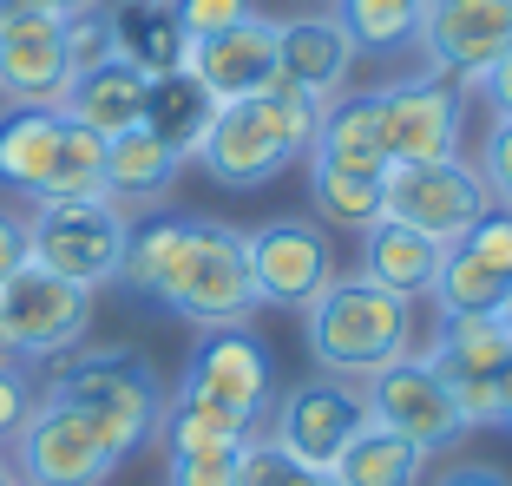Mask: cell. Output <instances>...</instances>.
<instances>
[{
    "label": "cell",
    "instance_id": "obj_1",
    "mask_svg": "<svg viewBox=\"0 0 512 486\" xmlns=\"http://www.w3.org/2000/svg\"><path fill=\"white\" fill-rule=\"evenodd\" d=\"M119 283L165 316L191 329H230L256 316V283H250V250L243 230L224 217H184V211H145L132 217L125 237Z\"/></svg>",
    "mask_w": 512,
    "mask_h": 486
},
{
    "label": "cell",
    "instance_id": "obj_2",
    "mask_svg": "<svg viewBox=\"0 0 512 486\" xmlns=\"http://www.w3.org/2000/svg\"><path fill=\"white\" fill-rule=\"evenodd\" d=\"M302 342L322 375L368 381L375 368L414 355V303L368 276H329L322 296L302 309Z\"/></svg>",
    "mask_w": 512,
    "mask_h": 486
},
{
    "label": "cell",
    "instance_id": "obj_3",
    "mask_svg": "<svg viewBox=\"0 0 512 486\" xmlns=\"http://www.w3.org/2000/svg\"><path fill=\"white\" fill-rule=\"evenodd\" d=\"M0 191L27 204L106 198V138L60 106H0Z\"/></svg>",
    "mask_w": 512,
    "mask_h": 486
},
{
    "label": "cell",
    "instance_id": "obj_4",
    "mask_svg": "<svg viewBox=\"0 0 512 486\" xmlns=\"http://www.w3.org/2000/svg\"><path fill=\"white\" fill-rule=\"evenodd\" d=\"M46 395L66 401V408H79V414H92L125 460L145 454V447L158 441L165 381H158V368H151L138 349H125V342H112V349H73L60 368H53Z\"/></svg>",
    "mask_w": 512,
    "mask_h": 486
},
{
    "label": "cell",
    "instance_id": "obj_5",
    "mask_svg": "<svg viewBox=\"0 0 512 486\" xmlns=\"http://www.w3.org/2000/svg\"><path fill=\"white\" fill-rule=\"evenodd\" d=\"M125 237H132V211H119L112 198H53L27 211V263L92 289V296L119 283Z\"/></svg>",
    "mask_w": 512,
    "mask_h": 486
},
{
    "label": "cell",
    "instance_id": "obj_6",
    "mask_svg": "<svg viewBox=\"0 0 512 486\" xmlns=\"http://www.w3.org/2000/svg\"><path fill=\"white\" fill-rule=\"evenodd\" d=\"M7 460H14L20 486H106L125 467V454L106 441V427L53 395H33L27 421L7 441Z\"/></svg>",
    "mask_w": 512,
    "mask_h": 486
},
{
    "label": "cell",
    "instance_id": "obj_7",
    "mask_svg": "<svg viewBox=\"0 0 512 486\" xmlns=\"http://www.w3.org/2000/svg\"><path fill=\"white\" fill-rule=\"evenodd\" d=\"M178 395L211 401V408L237 414L250 434H263V421H270V408H276V355H270V342H263L250 322L197 329V349L184 355Z\"/></svg>",
    "mask_w": 512,
    "mask_h": 486
},
{
    "label": "cell",
    "instance_id": "obj_8",
    "mask_svg": "<svg viewBox=\"0 0 512 486\" xmlns=\"http://www.w3.org/2000/svg\"><path fill=\"white\" fill-rule=\"evenodd\" d=\"M0 329L20 349V362H66L92 335V289L40 270V263H20L0 283Z\"/></svg>",
    "mask_w": 512,
    "mask_h": 486
},
{
    "label": "cell",
    "instance_id": "obj_9",
    "mask_svg": "<svg viewBox=\"0 0 512 486\" xmlns=\"http://www.w3.org/2000/svg\"><path fill=\"white\" fill-rule=\"evenodd\" d=\"M375 119H381V152L388 165H427V158H460L467 132V86L434 73H407L375 86Z\"/></svg>",
    "mask_w": 512,
    "mask_h": 486
},
{
    "label": "cell",
    "instance_id": "obj_10",
    "mask_svg": "<svg viewBox=\"0 0 512 486\" xmlns=\"http://www.w3.org/2000/svg\"><path fill=\"white\" fill-rule=\"evenodd\" d=\"M493 211L486 198V178L467 158H427V165H388L381 184V217L394 224H414L434 243H460L480 217Z\"/></svg>",
    "mask_w": 512,
    "mask_h": 486
},
{
    "label": "cell",
    "instance_id": "obj_11",
    "mask_svg": "<svg viewBox=\"0 0 512 486\" xmlns=\"http://www.w3.org/2000/svg\"><path fill=\"white\" fill-rule=\"evenodd\" d=\"M362 408H368V421H375V427H388V434L414 441L427 460L447 454V447H460L473 434V427L460 421L447 381L434 375L427 355H401V362L375 368V375L362 381Z\"/></svg>",
    "mask_w": 512,
    "mask_h": 486
},
{
    "label": "cell",
    "instance_id": "obj_12",
    "mask_svg": "<svg viewBox=\"0 0 512 486\" xmlns=\"http://www.w3.org/2000/svg\"><path fill=\"white\" fill-rule=\"evenodd\" d=\"M414 46H421V73L480 86L512 46V0H427Z\"/></svg>",
    "mask_w": 512,
    "mask_h": 486
},
{
    "label": "cell",
    "instance_id": "obj_13",
    "mask_svg": "<svg viewBox=\"0 0 512 486\" xmlns=\"http://www.w3.org/2000/svg\"><path fill=\"white\" fill-rule=\"evenodd\" d=\"M243 250H250L256 309H296L302 316L335 276V243L309 217H270V224L243 230Z\"/></svg>",
    "mask_w": 512,
    "mask_h": 486
},
{
    "label": "cell",
    "instance_id": "obj_14",
    "mask_svg": "<svg viewBox=\"0 0 512 486\" xmlns=\"http://www.w3.org/2000/svg\"><path fill=\"white\" fill-rule=\"evenodd\" d=\"M368 408H362V388L355 381H335V375H316V381H296L289 395H276L270 408V441L283 454H296L302 467H322L329 473L342 460V447L362 434Z\"/></svg>",
    "mask_w": 512,
    "mask_h": 486
},
{
    "label": "cell",
    "instance_id": "obj_15",
    "mask_svg": "<svg viewBox=\"0 0 512 486\" xmlns=\"http://www.w3.org/2000/svg\"><path fill=\"white\" fill-rule=\"evenodd\" d=\"M427 362L447 381V395L467 427L499 421V375L512 362V342L493 316H440L434 342H427Z\"/></svg>",
    "mask_w": 512,
    "mask_h": 486
},
{
    "label": "cell",
    "instance_id": "obj_16",
    "mask_svg": "<svg viewBox=\"0 0 512 486\" xmlns=\"http://www.w3.org/2000/svg\"><path fill=\"white\" fill-rule=\"evenodd\" d=\"M73 86L66 20L14 0L0 14V106H60Z\"/></svg>",
    "mask_w": 512,
    "mask_h": 486
},
{
    "label": "cell",
    "instance_id": "obj_17",
    "mask_svg": "<svg viewBox=\"0 0 512 486\" xmlns=\"http://www.w3.org/2000/svg\"><path fill=\"white\" fill-rule=\"evenodd\" d=\"M197 165L211 171V184H224V191H263L296 158H289L283 132L270 125V112L256 106V99H230V106H217L211 132L197 145Z\"/></svg>",
    "mask_w": 512,
    "mask_h": 486
},
{
    "label": "cell",
    "instance_id": "obj_18",
    "mask_svg": "<svg viewBox=\"0 0 512 486\" xmlns=\"http://www.w3.org/2000/svg\"><path fill=\"white\" fill-rule=\"evenodd\" d=\"M184 73L211 92L217 106H230V99H256V92L276 79V20L250 14V20H237V27L211 33V40H191Z\"/></svg>",
    "mask_w": 512,
    "mask_h": 486
},
{
    "label": "cell",
    "instance_id": "obj_19",
    "mask_svg": "<svg viewBox=\"0 0 512 486\" xmlns=\"http://www.w3.org/2000/svg\"><path fill=\"white\" fill-rule=\"evenodd\" d=\"M355 40L335 14H296V20H276V79L302 86L309 99H342L348 73H355Z\"/></svg>",
    "mask_w": 512,
    "mask_h": 486
},
{
    "label": "cell",
    "instance_id": "obj_20",
    "mask_svg": "<svg viewBox=\"0 0 512 486\" xmlns=\"http://www.w3.org/2000/svg\"><path fill=\"white\" fill-rule=\"evenodd\" d=\"M178 178H184V158L171 152V145H158L145 125L106 138V198L119 204V211H132V217L165 211V198L178 191Z\"/></svg>",
    "mask_w": 512,
    "mask_h": 486
},
{
    "label": "cell",
    "instance_id": "obj_21",
    "mask_svg": "<svg viewBox=\"0 0 512 486\" xmlns=\"http://www.w3.org/2000/svg\"><path fill=\"white\" fill-rule=\"evenodd\" d=\"M145 86H151V79L112 53L106 66H86V73H73L60 112H66L73 125H86L92 138H119V132H132V125L145 119Z\"/></svg>",
    "mask_w": 512,
    "mask_h": 486
},
{
    "label": "cell",
    "instance_id": "obj_22",
    "mask_svg": "<svg viewBox=\"0 0 512 486\" xmlns=\"http://www.w3.org/2000/svg\"><path fill=\"white\" fill-rule=\"evenodd\" d=\"M440 257H447V243L421 237L414 224L381 217V224L362 230V270H355V276L394 289V296H407V303H421L427 289H434V276H440Z\"/></svg>",
    "mask_w": 512,
    "mask_h": 486
},
{
    "label": "cell",
    "instance_id": "obj_23",
    "mask_svg": "<svg viewBox=\"0 0 512 486\" xmlns=\"http://www.w3.org/2000/svg\"><path fill=\"white\" fill-rule=\"evenodd\" d=\"M106 14H112V53H119L125 66H138L145 79L184 66L191 40H184V27H178L171 7H151V0H106Z\"/></svg>",
    "mask_w": 512,
    "mask_h": 486
},
{
    "label": "cell",
    "instance_id": "obj_24",
    "mask_svg": "<svg viewBox=\"0 0 512 486\" xmlns=\"http://www.w3.org/2000/svg\"><path fill=\"white\" fill-rule=\"evenodd\" d=\"M211 119H217V99L197 86L184 66H178V73H158V79L145 86V119H138V125H145L158 145H171L184 165L197 158V145H204Z\"/></svg>",
    "mask_w": 512,
    "mask_h": 486
},
{
    "label": "cell",
    "instance_id": "obj_25",
    "mask_svg": "<svg viewBox=\"0 0 512 486\" xmlns=\"http://www.w3.org/2000/svg\"><path fill=\"white\" fill-rule=\"evenodd\" d=\"M309 165V204H316L322 224L335 230H355L362 237L368 224H381V184L388 171H368V165H342V158H302Z\"/></svg>",
    "mask_w": 512,
    "mask_h": 486
},
{
    "label": "cell",
    "instance_id": "obj_26",
    "mask_svg": "<svg viewBox=\"0 0 512 486\" xmlns=\"http://www.w3.org/2000/svg\"><path fill=\"white\" fill-rule=\"evenodd\" d=\"M329 473H335V486H421L427 454L414 441H401V434H388V427L362 421V434L342 447V460Z\"/></svg>",
    "mask_w": 512,
    "mask_h": 486
},
{
    "label": "cell",
    "instance_id": "obj_27",
    "mask_svg": "<svg viewBox=\"0 0 512 486\" xmlns=\"http://www.w3.org/2000/svg\"><path fill=\"white\" fill-rule=\"evenodd\" d=\"M309 152H316V158H342V165L388 171V152H381V119H375V92H342V99H329Z\"/></svg>",
    "mask_w": 512,
    "mask_h": 486
},
{
    "label": "cell",
    "instance_id": "obj_28",
    "mask_svg": "<svg viewBox=\"0 0 512 486\" xmlns=\"http://www.w3.org/2000/svg\"><path fill=\"white\" fill-rule=\"evenodd\" d=\"M250 427L237 414L211 408L197 395H165V414H158V447L165 454H224V447H243Z\"/></svg>",
    "mask_w": 512,
    "mask_h": 486
},
{
    "label": "cell",
    "instance_id": "obj_29",
    "mask_svg": "<svg viewBox=\"0 0 512 486\" xmlns=\"http://www.w3.org/2000/svg\"><path fill=\"white\" fill-rule=\"evenodd\" d=\"M512 276H499L493 263H480L467 243H447V257H440V276H434V309L440 316H493V303L506 296Z\"/></svg>",
    "mask_w": 512,
    "mask_h": 486
},
{
    "label": "cell",
    "instance_id": "obj_30",
    "mask_svg": "<svg viewBox=\"0 0 512 486\" xmlns=\"http://www.w3.org/2000/svg\"><path fill=\"white\" fill-rule=\"evenodd\" d=\"M427 0H335V20L348 27L355 53H401L414 46Z\"/></svg>",
    "mask_w": 512,
    "mask_h": 486
},
{
    "label": "cell",
    "instance_id": "obj_31",
    "mask_svg": "<svg viewBox=\"0 0 512 486\" xmlns=\"http://www.w3.org/2000/svg\"><path fill=\"white\" fill-rule=\"evenodd\" d=\"M237 486H335V473L302 467V460L283 454L270 434H250L243 454H237Z\"/></svg>",
    "mask_w": 512,
    "mask_h": 486
},
{
    "label": "cell",
    "instance_id": "obj_32",
    "mask_svg": "<svg viewBox=\"0 0 512 486\" xmlns=\"http://www.w3.org/2000/svg\"><path fill=\"white\" fill-rule=\"evenodd\" d=\"M66 60H73V73L112 60V14H106V7H92V14H73V20H66Z\"/></svg>",
    "mask_w": 512,
    "mask_h": 486
},
{
    "label": "cell",
    "instance_id": "obj_33",
    "mask_svg": "<svg viewBox=\"0 0 512 486\" xmlns=\"http://www.w3.org/2000/svg\"><path fill=\"white\" fill-rule=\"evenodd\" d=\"M473 171L486 178V198H493L499 211H512V119L486 125V145H480V165Z\"/></svg>",
    "mask_w": 512,
    "mask_h": 486
},
{
    "label": "cell",
    "instance_id": "obj_34",
    "mask_svg": "<svg viewBox=\"0 0 512 486\" xmlns=\"http://www.w3.org/2000/svg\"><path fill=\"white\" fill-rule=\"evenodd\" d=\"M237 454L243 447H224V454H165V486H237Z\"/></svg>",
    "mask_w": 512,
    "mask_h": 486
},
{
    "label": "cell",
    "instance_id": "obj_35",
    "mask_svg": "<svg viewBox=\"0 0 512 486\" xmlns=\"http://www.w3.org/2000/svg\"><path fill=\"white\" fill-rule=\"evenodd\" d=\"M171 14H178L184 40H211V33L237 27V20H250L256 7L250 0H171Z\"/></svg>",
    "mask_w": 512,
    "mask_h": 486
},
{
    "label": "cell",
    "instance_id": "obj_36",
    "mask_svg": "<svg viewBox=\"0 0 512 486\" xmlns=\"http://www.w3.org/2000/svg\"><path fill=\"white\" fill-rule=\"evenodd\" d=\"M460 243H467L480 263H493L499 276H512V211H499V204H493V211H486Z\"/></svg>",
    "mask_w": 512,
    "mask_h": 486
},
{
    "label": "cell",
    "instance_id": "obj_37",
    "mask_svg": "<svg viewBox=\"0 0 512 486\" xmlns=\"http://www.w3.org/2000/svg\"><path fill=\"white\" fill-rule=\"evenodd\" d=\"M27 408H33V381H27V368H0V447L14 441V427L27 421Z\"/></svg>",
    "mask_w": 512,
    "mask_h": 486
},
{
    "label": "cell",
    "instance_id": "obj_38",
    "mask_svg": "<svg viewBox=\"0 0 512 486\" xmlns=\"http://www.w3.org/2000/svg\"><path fill=\"white\" fill-rule=\"evenodd\" d=\"M421 486H512V473H499L493 460H460V467H440Z\"/></svg>",
    "mask_w": 512,
    "mask_h": 486
},
{
    "label": "cell",
    "instance_id": "obj_39",
    "mask_svg": "<svg viewBox=\"0 0 512 486\" xmlns=\"http://www.w3.org/2000/svg\"><path fill=\"white\" fill-rule=\"evenodd\" d=\"M473 92L486 99V112H493V119H512V46L499 53V66H493V73H486Z\"/></svg>",
    "mask_w": 512,
    "mask_h": 486
},
{
    "label": "cell",
    "instance_id": "obj_40",
    "mask_svg": "<svg viewBox=\"0 0 512 486\" xmlns=\"http://www.w3.org/2000/svg\"><path fill=\"white\" fill-rule=\"evenodd\" d=\"M27 263V217L20 211H0V283Z\"/></svg>",
    "mask_w": 512,
    "mask_h": 486
},
{
    "label": "cell",
    "instance_id": "obj_41",
    "mask_svg": "<svg viewBox=\"0 0 512 486\" xmlns=\"http://www.w3.org/2000/svg\"><path fill=\"white\" fill-rule=\"evenodd\" d=\"M27 7H40V14H53V20H73V14H92V7H106V0H27Z\"/></svg>",
    "mask_w": 512,
    "mask_h": 486
},
{
    "label": "cell",
    "instance_id": "obj_42",
    "mask_svg": "<svg viewBox=\"0 0 512 486\" xmlns=\"http://www.w3.org/2000/svg\"><path fill=\"white\" fill-rule=\"evenodd\" d=\"M493 427H506V434H512V362H506V375H499V421Z\"/></svg>",
    "mask_w": 512,
    "mask_h": 486
},
{
    "label": "cell",
    "instance_id": "obj_43",
    "mask_svg": "<svg viewBox=\"0 0 512 486\" xmlns=\"http://www.w3.org/2000/svg\"><path fill=\"white\" fill-rule=\"evenodd\" d=\"M493 322H499V329H506V342H512V283H506V296H499V303H493Z\"/></svg>",
    "mask_w": 512,
    "mask_h": 486
},
{
    "label": "cell",
    "instance_id": "obj_44",
    "mask_svg": "<svg viewBox=\"0 0 512 486\" xmlns=\"http://www.w3.org/2000/svg\"><path fill=\"white\" fill-rule=\"evenodd\" d=\"M0 368H27V362H20V349L7 342V329H0Z\"/></svg>",
    "mask_w": 512,
    "mask_h": 486
},
{
    "label": "cell",
    "instance_id": "obj_45",
    "mask_svg": "<svg viewBox=\"0 0 512 486\" xmlns=\"http://www.w3.org/2000/svg\"><path fill=\"white\" fill-rule=\"evenodd\" d=\"M0 486H20V473H14V460H7V447H0Z\"/></svg>",
    "mask_w": 512,
    "mask_h": 486
},
{
    "label": "cell",
    "instance_id": "obj_46",
    "mask_svg": "<svg viewBox=\"0 0 512 486\" xmlns=\"http://www.w3.org/2000/svg\"><path fill=\"white\" fill-rule=\"evenodd\" d=\"M7 7H14V0H0V14H7Z\"/></svg>",
    "mask_w": 512,
    "mask_h": 486
},
{
    "label": "cell",
    "instance_id": "obj_47",
    "mask_svg": "<svg viewBox=\"0 0 512 486\" xmlns=\"http://www.w3.org/2000/svg\"><path fill=\"white\" fill-rule=\"evenodd\" d=\"M151 7H171V0H151Z\"/></svg>",
    "mask_w": 512,
    "mask_h": 486
}]
</instances>
